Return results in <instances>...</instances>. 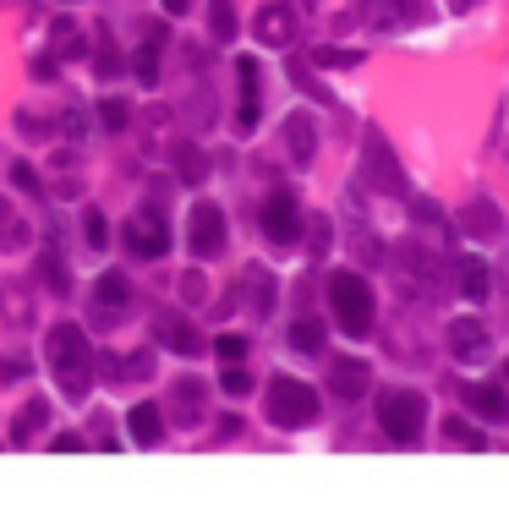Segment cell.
I'll return each instance as SVG.
<instances>
[{"label": "cell", "mask_w": 509, "mask_h": 514, "mask_svg": "<svg viewBox=\"0 0 509 514\" xmlns=\"http://www.w3.org/2000/svg\"><path fill=\"white\" fill-rule=\"evenodd\" d=\"M280 137H285V154H291V165H312V154H318V121H312L307 110L285 115Z\"/></svg>", "instance_id": "ba28073f"}, {"label": "cell", "mask_w": 509, "mask_h": 514, "mask_svg": "<svg viewBox=\"0 0 509 514\" xmlns=\"http://www.w3.org/2000/svg\"><path fill=\"white\" fill-rule=\"evenodd\" d=\"M247 290H252V307H258V312L274 307V285H269V274H263V268H252V274H247Z\"/></svg>", "instance_id": "4dcf8cb0"}, {"label": "cell", "mask_w": 509, "mask_h": 514, "mask_svg": "<svg viewBox=\"0 0 509 514\" xmlns=\"http://www.w3.org/2000/svg\"><path fill=\"white\" fill-rule=\"evenodd\" d=\"M219 247H225V214H219V203H198L192 208V252L214 257Z\"/></svg>", "instance_id": "30bf717a"}, {"label": "cell", "mask_w": 509, "mask_h": 514, "mask_svg": "<svg viewBox=\"0 0 509 514\" xmlns=\"http://www.w3.org/2000/svg\"><path fill=\"white\" fill-rule=\"evenodd\" d=\"M460 400H466L482 422H493V427L509 422V389H499V383H466V389H460Z\"/></svg>", "instance_id": "8fae6325"}, {"label": "cell", "mask_w": 509, "mask_h": 514, "mask_svg": "<svg viewBox=\"0 0 509 514\" xmlns=\"http://www.w3.org/2000/svg\"><path fill=\"white\" fill-rule=\"evenodd\" d=\"M132 301V285H126V274H99V290H94V307H99V323H115L110 312L126 307Z\"/></svg>", "instance_id": "ac0fdd59"}, {"label": "cell", "mask_w": 509, "mask_h": 514, "mask_svg": "<svg viewBox=\"0 0 509 514\" xmlns=\"http://www.w3.org/2000/svg\"><path fill=\"white\" fill-rule=\"evenodd\" d=\"M378 427H384L395 443H416V438H422V427H427V400L416 389L384 394V405H378Z\"/></svg>", "instance_id": "277c9868"}, {"label": "cell", "mask_w": 509, "mask_h": 514, "mask_svg": "<svg viewBox=\"0 0 509 514\" xmlns=\"http://www.w3.org/2000/svg\"><path fill=\"white\" fill-rule=\"evenodd\" d=\"M126 432H132V443H159L165 438V416H159V405H132L126 411Z\"/></svg>", "instance_id": "2e32d148"}, {"label": "cell", "mask_w": 509, "mask_h": 514, "mask_svg": "<svg viewBox=\"0 0 509 514\" xmlns=\"http://www.w3.org/2000/svg\"><path fill=\"white\" fill-rule=\"evenodd\" d=\"M99 121H104V132H121V126L132 121V110H126L121 99H104V104H99Z\"/></svg>", "instance_id": "d6a6232c"}, {"label": "cell", "mask_w": 509, "mask_h": 514, "mask_svg": "<svg viewBox=\"0 0 509 514\" xmlns=\"http://www.w3.org/2000/svg\"><path fill=\"white\" fill-rule=\"evenodd\" d=\"M263 236H269L274 247H296V236H302V208H296L291 192H269V203H263Z\"/></svg>", "instance_id": "5b68a950"}, {"label": "cell", "mask_w": 509, "mask_h": 514, "mask_svg": "<svg viewBox=\"0 0 509 514\" xmlns=\"http://www.w3.org/2000/svg\"><path fill=\"white\" fill-rule=\"evenodd\" d=\"M203 394H208V389H203L198 378H181V383H176V422H181V427L203 422Z\"/></svg>", "instance_id": "44dd1931"}, {"label": "cell", "mask_w": 509, "mask_h": 514, "mask_svg": "<svg viewBox=\"0 0 509 514\" xmlns=\"http://www.w3.org/2000/svg\"><path fill=\"white\" fill-rule=\"evenodd\" d=\"M236 77H241V132H252V126H258V61L241 55Z\"/></svg>", "instance_id": "d6986e66"}, {"label": "cell", "mask_w": 509, "mask_h": 514, "mask_svg": "<svg viewBox=\"0 0 509 514\" xmlns=\"http://www.w3.org/2000/svg\"><path fill=\"white\" fill-rule=\"evenodd\" d=\"M460 225H466L471 236L493 241V236H499V230H504V214H499V208L488 203V197H471V203L460 208Z\"/></svg>", "instance_id": "5bb4252c"}, {"label": "cell", "mask_w": 509, "mask_h": 514, "mask_svg": "<svg viewBox=\"0 0 509 514\" xmlns=\"http://www.w3.org/2000/svg\"><path fill=\"white\" fill-rule=\"evenodd\" d=\"M329 219H318V225H312V257H323V252H329Z\"/></svg>", "instance_id": "74e56055"}, {"label": "cell", "mask_w": 509, "mask_h": 514, "mask_svg": "<svg viewBox=\"0 0 509 514\" xmlns=\"http://www.w3.org/2000/svg\"><path fill=\"white\" fill-rule=\"evenodd\" d=\"M214 39L225 44V39H236V6H230V0H214Z\"/></svg>", "instance_id": "f1b7e54d"}, {"label": "cell", "mask_w": 509, "mask_h": 514, "mask_svg": "<svg viewBox=\"0 0 509 514\" xmlns=\"http://www.w3.org/2000/svg\"><path fill=\"white\" fill-rule=\"evenodd\" d=\"M50 44H55V55H61V61H77V55L88 50V44H83V33H77V22H72V17H61V22L50 28Z\"/></svg>", "instance_id": "603a6c76"}, {"label": "cell", "mask_w": 509, "mask_h": 514, "mask_svg": "<svg viewBox=\"0 0 509 514\" xmlns=\"http://www.w3.org/2000/svg\"><path fill=\"white\" fill-rule=\"evenodd\" d=\"M55 449H61V454H77V449H83V438H77V432H61V438H55Z\"/></svg>", "instance_id": "ab89813d"}, {"label": "cell", "mask_w": 509, "mask_h": 514, "mask_svg": "<svg viewBox=\"0 0 509 514\" xmlns=\"http://www.w3.org/2000/svg\"><path fill=\"white\" fill-rule=\"evenodd\" d=\"M214 350H219V361L230 367V361H241V356H247V340H241V334H219Z\"/></svg>", "instance_id": "e575fe53"}, {"label": "cell", "mask_w": 509, "mask_h": 514, "mask_svg": "<svg viewBox=\"0 0 509 514\" xmlns=\"http://www.w3.org/2000/svg\"><path fill=\"white\" fill-rule=\"evenodd\" d=\"M44 422H50V405H44V400H28V405L17 411V422H11V443H17V449H22V443H33V432H39Z\"/></svg>", "instance_id": "7402d4cb"}, {"label": "cell", "mask_w": 509, "mask_h": 514, "mask_svg": "<svg viewBox=\"0 0 509 514\" xmlns=\"http://www.w3.org/2000/svg\"><path fill=\"white\" fill-rule=\"evenodd\" d=\"M291 345H296V350H307V356H318V350L329 345V334H323V323L302 318V323H296V329H291Z\"/></svg>", "instance_id": "83f0119b"}, {"label": "cell", "mask_w": 509, "mask_h": 514, "mask_svg": "<svg viewBox=\"0 0 509 514\" xmlns=\"http://www.w3.org/2000/svg\"><path fill=\"white\" fill-rule=\"evenodd\" d=\"M471 6H477V0H449V11H471Z\"/></svg>", "instance_id": "b9f144b4"}, {"label": "cell", "mask_w": 509, "mask_h": 514, "mask_svg": "<svg viewBox=\"0 0 509 514\" xmlns=\"http://www.w3.org/2000/svg\"><path fill=\"white\" fill-rule=\"evenodd\" d=\"M176 170H181V181H187V186H198L208 165H203V154H198V148L187 143V148H181V154H176Z\"/></svg>", "instance_id": "f546056e"}, {"label": "cell", "mask_w": 509, "mask_h": 514, "mask_svg": "<svg viewBox=\"0 0 509 514\" xmlns=\"http://www.w3.org/2000/svg\"><path fill=\"white\" fill-rule=\"evenodd\" d=\"M252 33H258V44H274V50H285V44L296 39V11L280 6V0H269V6L252 17Z\"/></svg>", "instance_id": "52a82bcc"}, {"label": "cell", "mask_w": 509, "mask_h": 514, "mask_svg": "<svg viewBox=\"0 0 509 514\" xmlns=\"http://www.w3.org/2000/svg\"><path fill=\"white\" fill-rule=\"evenodd\" d=\"M455 274H460V296L466 301H488L493 279H488V263H482V257H460Z\"/></svg>", "instance_id": "ffe728a7"}, {"label": "cell", "mask_w": 509, "mask_h": 514, "mask_svg": "<svg viewBox=\"0 0 509 514\" xmlns=\"http://www.w3.org/2000/svg\"><path fill=\"white\" fill-rule=\"evenodd\" d=\"M444 443H460V449H488V438H482L466 416H449V422H444Z\"/></svg>", "instance_id": "d4e9b609"}, {"label": "cell", "mask_w": 509, "mask_h": 514, "mask_svg": "<svg viewBox=\"0 0 509 514\" xmlns=\"http://www.w3.org/2000/svg\"><path fill=\"white\" fill-rule=\"evenodd\" d=\"M504 383H509V361H504Z\"/></svg>", "instance_id": "7bdbcfd3"}, {"label": "cell", "mask_w": 509, "mask_h": 514, "mask_svg": "<svg viewBox=\"0 0 509 514\" xmlns=\"http://www.w3.org/2000/svg\"><path fill=\"white\" fill-rule=\"evenodd\" d=\"M329 389L340 394V400H362L367 389H373V372H367V361H356V356H340L329 367Z\"/></svg>", "instance_id": "4fadbf2b"}, {"label": "cell", "mask_w": 509, "mask_h": 514, "mask_svg": "<svg viewBox=\"0 0 509 514\" xmlns=\"http://www.w3.org/2000/svg\"><path fill=\"white\" fill-rule=\"evenodd\" d=\"M0 247H6V252L28 247V225H22L17 214H11V203H6V197H0Z\"/></svg>", "instance_id": "cb8c5ba5"}, {"label": "cell", "mask_w": 509, "mask_h": 514, "mask_svg": "<svg viewBox=\"0 0 509 514\" xmlns=\"http://www.w3.org/2000/svg\"><path fill=\"white\" fill-rule=\"evenodd\" d=\"M263 400H269L263 411H269L274 427H312V422H318V411H323L318 389H307L302 378H274L269 389H263Z\"/></svg>", "instance_id": "3957f363"}, {"label": "cell", "mask_w": 509, "mask_h": 514, "mask_svg": "<svg viewBox=\"0 0 509 514\" xmlns=\"http://www.w3.org/2000/svg\"><path fill=\"white\" fill-rule=\"evenodd\" d=\"M11 181H17V186H28V192H33V186H39V175H33V165H11Z\"/></svg>", "instance_id": "f35d334b"}, {"label": "cell", "mask_w": 509, "mask_h": 514, "mask_svg": "<svg viewBox=\"0 0 509 514\" xmlns=\"http://www.w3.org/2000/svg\"><path fill=\"white\" fill-rule=\"evenodd\" d=\"M154 334H159V340H165L170 350H181V356H198V350H203V334L192 329L187 318H159Z\"/></svg>", "instance_id": "e0dca14e"}, {"label": "cell", "mask_w": 509, "mask_h": 514, "mask_svg": "<svg viewBox=\"0 0 509 514\" xmlns=\"http://www.w3.org/2000/svg\"><path fill=\"white\" fill-rule=\"evenodd\" d=\"M329 307H334V323H340L345 334H373V290H367L362 274H329Z\"/></svg>", "instance_id": "7a4b0ae2"}, {"label": "cell", "mask_w": 509, "mask_h": 514, "mask_svg": "<svg viewBox=\"0 0 509 514\" xmlns=\"http://www.w3.org/2000/svg\"><path fill=\"white\" fill-rule=\"evenodd\" d=\"M44 285H50L55 296L66 290V268H61V257H44Z\"/></svg>", "instance_id": "8d00e7d4"}, {"label": "cell", "mask_w": 509, "mask_h": 514, "mask_svg": "<svg viewBox=\"0 0 509 514\" xmlns=\"http://www.w3.org/2000/svg\"><path fill=\"white\" fill-rule=\"evenodd\" d=\"M66 6H77V0H66Z\"/></svg>", "instance_id": "ee69618b"}, {"label": "cell", "mask_w": 509, "mask_h": 514, "mask_svg": "<svg viewBox=\"0 0 509 514\" xmlns=\"http://www.w3.org/2000/svg\"><path fill=\"white\" fill-rule=\"evenodd\" d=\"M219 389H225V394H247V389H252V378L236 367V361H230V367H225V378H219Z\"/></svg>", "instance_id": "d590c367"}, {"label": "cell", "mask_w": 509, "mask_h": 514, "mask_svg": "<svg viewBox=\"0 0 509 514\" xmlns=\"http://www.w3.org/2000/svg\"><path fill=\"white\" fill-rule=\"evenodd\" d=\"M449 356L455 361L488 356V329H482V318H449Z\"/></svg>", "instance_id": "7c38bea8"}, {"label": "cell", "mask_w": 509, "mask_h": 514, "mask_svg": "<svg viewBox=\"0 0 509 514\" xmlns=\"http://www.w3.org/2000/svg\"><path fill=\"white\" fill-rule=\"evenodd\" d=\"M389 11H395V17H389V28H400V22H406V28H422V22L433 17V11H427V0H389Z\"/></svg>", "instance_id": "4316f807"}, {"label": "cell", "mask_w": 509, "mask_h": 514, "mask_svg": "<svg viewBox=\"0 0 509 514\" xmlns=\"http://www.w3.org/2000/svg\"><path fill=\"white\" fill-rule=\"evenodd\" d=\"M126 247L137 257H165L170 252V230H165V219H159V208H143V214L126 219Z\"/></svg>", "instance_id": "8992f818"}, {"label": "cell", "mask_w": 509, "mask_h": 514, "mask_svg": "<svg viewBox=\"0 0 509 514\" xmlns=\"http://www.w3.org/2000/svg\"><path fill=\"white\" fill-rule=\"evenodd\" d=\"M0 318L22 329V323L33 318V285H22V279H0Z\"/></svg>", "instance_id": "9a60e30c"}, {"label": "cell", "mask_w": 509, "mask_h": 514, "mask_svg": "<svg viewBox=\"0 0 509 514\" xmlns=\"http://www.w3.org/2000/svg\"><path fill=\"white\" fill-rule=\"evenodd\" d=\"M307 11L318 17V28H329V33H356L367 17L362 0H307Z\"/></svg>", "instance_id": "9c48e42d"}, {"label": "cell", "mask_w": 509, "mask_h": 514, "mask_svg": "<svg viewBox=\"0 0 509 514\" xmlns=\"http://www.w3.org/2000/svg\"><path fill=\"white\" fill-rule=\"evenodd\" d=\"M159 39H165V33H148V44H143V50H137V77H143V83L148 88H154L159 83Z\"/></svg>", "instance_id": "484cf974"}, {"label": "cell", "mask_w": 509, "mask_h": 514, "mask_svg": "<svg viewBox=\"0 0 509 514\" xmlns=\"http://www.w3.org/2000/svg\"><path fill=\"white\" fill-rule=\"evenodd\" d=\"M312 61H318V66H356L362 55H356V50H340V44H318V50H312Z\"/></svg>", "instance_id": "1f68e13d"}, {"label": "cell", "mask_w": 509, "mask_h": 514, "mask_svg": "<svg viewBox=\"0 0 509 514\" xmlns=\"http://www.w3.org/2000/svg\"><path fill=\"white\" fill-rule=\"evenodd\" d=\"M83 241L88 247H110V225H104V214H83Z\"/></svg>", "instance_id": "836d02e7"}, {"label": "cell", "mask_w": 509, "mask_h": 514, "mask_svg": "<svg viewBox=\"0 0 509 514\" xmlns=\"http://www.w3.org/2000/svg\"><path fill=\"white\" fill-rule=\"evenodd\" d=\"M44 356H50V372L61 383L66 400H83L88 383H94V350H88V334L77 323H55L50 340H44Z\"/></svg>", "instance_id": "6da1fadb"}, {"label": "cell", "mask_w": 509, "mask_h": 514, "mask_svg": "<svg viewBox=\"0 0 509 514\" xmlns=\"http://www.w3.org/2000/svg\"><path fill=\"white\" fill-rule=\"evenodd\" d=\"M165 11H170V17H181V11H187V0H165Z\"/></svg>", "instance_id": "60d3db41"}]
</instances>
